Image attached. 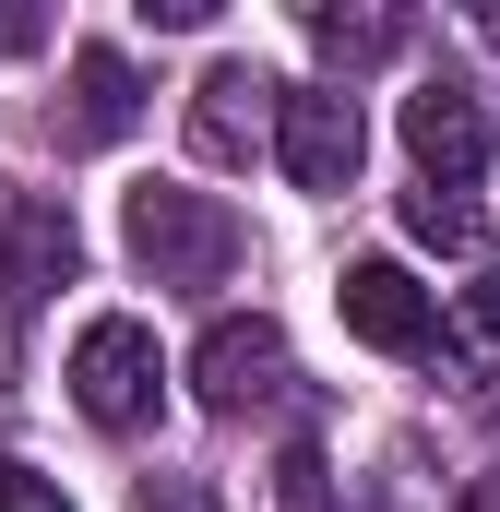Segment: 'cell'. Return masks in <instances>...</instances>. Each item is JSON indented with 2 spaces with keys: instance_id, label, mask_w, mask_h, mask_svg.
Wrapping results in <instances>:
<instances>
[{
  "instance_id": "cell-5",
  "label": "cell",
  "mask_w": 500,
  "mask_h": 512,
  "mask_svg": "<svg viewBox=\"0 0 500 512\" xmlns=\"http://www.w3.org/2000/svg\"><path fill=\"white\" fill-rule=\"evenodd\" d=\"M334 310H346V334L381 346V358H441V298H429L405 262H346Z\"/></svg>"
},
{
  "instance_id": "cell-11",
  "label": "cell",
  "mask_w": 500,
  "mask_h": 512,
  "mask_svg": "<svg viewBox=\"0 0 500 512\" xmlns=\"http://www.w3.org/2000/svg\"><path fill=\"white\" fill-rule=\"evenodd\" d=\"M405 239H429V251H477V203L417 179V191H405Z\"/></svg>"
},
{
  "instance_id": "cell-10",
  "label": "cell",
  "mask_w": 500,
  "mask_h": 512,
  "mask_svg": "<svg viewBox=\"0 0 500 512\" xmlns=\"http://www.w3.org/2000/svg\"><path fill=\"white\" fill-rule=\"evenodd\" d=\"M417 24L405 12H346V0H310V48L334 60V72H370V60H393Z\"/></svg>"
},
{
  "instance_id": "cell-12",
  "label": "cell",
  "mask_w": 500,
  "mask_h": 512,
  "mask_svg": "<svg viewBox=\"0 0 500 512\" xmlns=\"http://www.w3.org/2000/svg\"><path fill=\"white\" fill-rule=\"evenodd\" d=\"M274 501H286V512H334V465H322V441H286V465H274Z\"/></svg>"
},
{
  "instance_id": "cell-17",
  "label": "cell",
  "mask_w": 500,
  "mask_h": 512,
  "mask_svg": "<svg viewBox=\"0 0 500 512\" xmlns=\"http://www.w3.org/2000/svg\"><path fill=\"white\" fill-rule=\"evenodd\" d=\"M477 36H489V48H500V12H477Z\"/></svg>"
},
{
  "instance_id": "cell-6",
  "label": "cell",
  "mask_w": 500,
  "mask_h": 512,
  "mask_svg": "<svg viewBox=\"0 0 500 512\" xmlns=\"http://www.w3.org/2000/svg\"><path fill=\"white\" fill-rule=\"evenodd\" d=\"M191 155H203V167L274 155V72H262V60H215V72L191 84Z\"/></svg>"
},
{
  "instance_id": "cell-9",
  "label": "cell",
  "mask_w": 500,
  "mask_h": 512,
  "mask_svg": "<svg viewBox=\"0 0 500 512\" xmlns=\"http://www.w3.org/2000/svg\"><path fill=\"white\" fill-rule=\"evenodd\" d=\"M143 120V72H131L108 36H84L72 48V108H60V143H120Z\"/></svg>"
},
{
  "instance_id": "cell-15",
  "label": "cell",
  "mask_w": 500,
  "mask_h": 512,
  "mask_svg": "<svg viewBox=\"0 0 500 512\" xmlns=\"http://www.w3.org/2000/svg\"><path fill=\"white\" fill-rule=\"evenodd\" d=\"M12 48H48V12H0V60Z\"/></svg>"
},
{
  "instance_id": "cell-13",
  "label": "cell",
  "mask_w": 500,
  "mask_h": 512,
  "mask_svg": "<svg viewBox=\"0 0 500 512\" xmlns=\"http://www.w3.org/2000/svg\"><path fill=\"white\" fill-rule=\"evenodd\" d=\"M0 512H72V489L36 477V465H0Z\"/></svg>"
},
{
  "instance_id": "cell-4",
  "label": "cell",
  "mask_w": 500,
  "mask_h": 512,
  "mask_svg": "<svg viewBox=\"0 0 500 512\" xmlns=\"http://www.w3.org/2000/svg\"><path fill=\"white\" fill-rule=\"evenodd\" d=\"M405 155H417L429 191H465V179L489 167V96H477L465 72H429V84L405 96Z\"/></svg>"
},
{
  "instance_id": "cell-8",
  "label": "cell",
  "mask_w": 500,
  "mask_h": 512,
  "mask_svg": "<svg viewBox=\"0 0 500 512\" xmlns=\"http://www.w3.org/2000/svg\"><path fill=\"white\" fill-rule=\"evenodd\" d=\"M84 274V227L48 203V191H12L0 179V298H48Z\"/></svg>"
},
{
  "instance_id": "cell-7",
  "label": "cell",
  "mask_w": 500,
  "mask_h": 512,
  "mask_svg": "<svg viewBox=\"0 0 500 512\" xmlns=\"http://www.w3.org/2000/svg\"><path fill=\"white\" fill-rule=\"evenodd\" d=\"M191 393L215 405V417H250V405H286V334L262 322V310H227L203 346H191Z\"/></svg>"
},
{
  "instance_id": "cell-1",
  "label": "cell",
  "mask_w": 500,
  "mask_h": 512,
  "mask_svg": "<svg viewBox=\"0 0 500 512\" xmlns=\"http://www.w3.org/2000/svg\"><path fill=\"white\" fill-rule=\"evenodd\" d=\"M120 239L131 262L155 274V286H227L239 274V215L215 203V191H179V179H131V203H120Z\"/></svg>"
},
{
  "instance_id": "cell-2",
  "label": "cell",
  "mask_w": 500,
  "mask_h": 512,
  "mask_svg": "<svg viewBox=\"0 0 500 512\" xmlns=\"http://www.w3.org/2000/svg\"><path fill=\"white\" fill-rule=\"evenodd\" d=\"M72 405L96 417V429H155V405H167V358H155V334L131 322V310H108V322H84L72 334Z\"/></svg>"
},
{
  "instance_id": "cell-3",
  "label": "cell",
  "mask_w": 500,
  "mask_h": 512,
  "mask_svg": "<svg viewBox=\"0 0 500 512\" xmlns=\"http://www.w3.org/2000/svg\"><path fill=\"white\" fill-rule=\"evenodd\" d=\"M358 155H370V120L346 84H274V167L298 191H358Z\"/></svg>"
},
{
  "instance_id": "cell-16",
  "label": "cell",
  "mask_w": 500,
  "mask_h": 512,
  "mask_svg": "<svg viewBox=\"0 0 500 512\" xmlns=\"http://www.w3.org/2000/svg\"><path fill=\"white\" fill-rule=\"evenodd\" d=\"M465 512H500V477H477V489H465Z\"/></svg>"
},
{
  "instance_id": "cell-14",
  "label": "cell",
  "mask_w": 500,
  "mask_h": 512,
  "mask_svg": "<svg viewBox=\"0 0 500 512\" xmlns=\"http://www.w3.org/2000/svg\"><path fill=\"white\" fill-rule=\"evenodd\" d=\"M465 334H477V346H500V274H477V286H465Z\"/></svg>"
}]
</instances>
